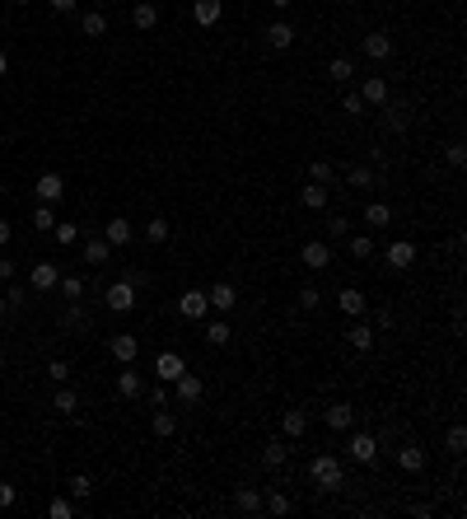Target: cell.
<instances>
[{"mask_svg":"<svg viewBox=\"0 0 467 519\" xmlns=\"http://www.w3.org/2000/svg\"><path fill=\"white\" fill-rule=\"evenodd\" d=\"M365 57L369 61H388L392 57V38L378 33V28H374V33H365Z\"/></svg>","mask_w":467,"mask_h":519,"instance_id":"20","label":"cell"},{"mask_svg":"<svg viewBox=\"0 0 467 519\" xmlns=\"http://www.w3.org/2000/svg\"><path fill=\"white\" fill-rule=\"evenodd\" d=\"M52 412H61V417L79 412V398H75V388H70V384H61V388H56V398H52Z\"/></svg>","mask_w":467,"mask_h":519,"instance_id":"30","label":"cell"},{"mask_svg":"<svg viewBox=\"0 0 467 519\" xmlns=\"http://www.w3.org/2000/svg\"><path fill=\"white\" fill-rule=\"evenodd\" d=\"M234 506L243 510V515H262V491L257 486H238L234 491Z\"/></svg>","mask_w":467,"mask_h":519,"instance_id":"27","label":"cell"},{"mask_svg":"<svg viewBox=\"0 0 467 519\" xmlns=\"http://www.w3.org/2000/svg\"><path fill=\"white\" fill-rule=\"evenodd\" d=\"M323 305V290H318V285H304L300 290V309H318Z\"/></svg>","mask_w":467,"mask_h":519,"instance_id":"47","label":"cell"},{"mask_svg":"<svg viewBox=\"0 0 467 519\" xmlns=\"http://www.w3.org/2000/svg\"><path fill=\"white\" fill-rule=\"evenodd\" d=\"M0 281H14V258H0Z\"/></svg>","mask_w":467,"mask_h":519,"instance_id":"58","label":"cell"},{"mask_svg":"<svg viewBox=\"0 0 467 519\" xmlns=\"http://www.w3.org/2000/svg\"><path fill=\"white\" fill-rule=\"evenodd\" d=\"M267 5L271 10H290V0H267Z\"/></svg>","mask_w":467,"mask_h":519,"instance_id":"61","label":"cell"},{"mask_svg":"<svg viewBox=\"0 0 467 519\" xmlns=\"http://www.w3.org/2000/svg\"><path fill=\"white\" fill-rule=\"evenodd\" d=\"M220 14H224V0H197V5H192V19H197L201 28H215Z\"/></svg>","mask_w":467,"mask_h":519,"instance_id":"15","label":"cell"},{"mask_svg":"<svg viewBox=\"0 0 467 519\" xmlns=\"http://www.w3.org/2000/svg\"><path fill=\"white\" fill-rule=\"evenodd\" d=\"M351 258H360V262L374 258V239H369V234H356V239H351Z\"/></svg>","mask_w":467,"mask_h":519,"instance_id":"43","label":"cell"},{"mask_svg":"<svg viewBox=\"0 0 467 519\" xmlns=\"http://www.w3.org/2000/svg\"><path fill=\"white\" fill-rule=\"evenodd\" d=\"M84 262H89V267H103V262H112V244H108L103 234L84 239Z\"/></svg>","mask_w":467,"mask_h":519,"instance_id":"19","label":"cell"},{"mask_svg":"<svg viewBox=\"0 0 467 519\" xmlns=\"http://www.w3.org/2000/svg\"><path fill=\"white\" fill-rule=\"evenodd\" d=\"M145 239H150V244H164V239H168V220H164V215L145 220Z\"/></svg>","mask_w":467,"mask_h":519,"instance_id":"37","label":"cell"},{"mask_svg":"<svg viewBox=\"0 0 467 519\" xmlns=\"http://www.w3.org/2000/svg\"><path fill=\"white\" fill-rule=\"evenodd\" d=\"M14 5H28V0H14Z\"/></svg>","mask_w":467,"mask_h":519,"instance_id":"63","label":"cell"},{"mask_svg":"<svg viewBox=\"0 0 467 519\" xmlns=\"http://www.w3.org/2000/svg\"><path fill=\"white\" fill-rule=\"evenodd\" d=\"M33 229H47V234H52V229H56V211H52V206H38V211H33Z\"/></svg>","mask_w":467,"mask_h":519,"instance_id":"41","label":"cell"},{"mask_svg":"<svg viewBox=\"0 0 467 519\" xmlns=\"http://www.w3.org/2000/svg\"><path fill=\"white\" fill-rule=\"evenodd\" d=\"M103 239H108L112 248H126V244L136 239V229H131V220H122V215H117V220H108V225H103Z\"/></svg>","mask_w":467,"mask_h":519,"instance_id":"14","label":"cell"},{"mask_svg":"<svg viewBox=\"0 0 467 519\" xmlns=\"http://www.w3.org/2000/svg\"><path fill=\"white\" fill-rule=\"evenodd\" d=\"M10 75V57H5V52H0V80Z\"/></svg>","mask_w":467,"mask_h":519,"instance_id":"60","label":"cell"},{"mask_svg":"<svg viewBox=\"0 0 467 519\" xmlns=\"http://www.w3.org/2000/svg\"><path fill=\"white\" fill-rule=\"evenodd\" d=\"M178 314H182V318H192V323H197V318H206V314H211V300H206V290H182Z\"/></svg>","mask_w":467,"mask_h":519,"instance_id":"6","label":"cell"},{"mask_svg":"<svg viewBox=\"0 0 467 519\" xmlns=\"http://www.w3.org/2000/svg\"><path fill=\"white\" fill-rule=\"evenodd\" d=\"M304 430H309V417H304V412H295V407H290L285 417H280V435H285V440H300Z\"/></svg>","mask_w":467,"mask_h":519,"instance_id":"26","label":"cell"},{"mask_svg":"<svg viewBox=\"0 0 467 519\" xmlns=\"http://www.w3.org/2000/svg\"><path fill=\"white\" fill-rule=\"evenodd\" d=\"M323 421H327L332 430H351V426H356V407H351V403H332V407L323 412Z\"/></svg>","mask_w":467,"mask_h":519,"instance_id":"18","label":"cell"},{"mask_svg":"<svg viewBox=\"0 0 467 519\" xmlns=\"http://www.w3.org/2000/svg\"><path fill=\"white\" fill-rule=\"evenodd\" d=\"M56 281H61V267L56 262H33V271H28V285L33 290H56Z\"/></svg>","mask_w":467,"mask_h":519,"instance_id":"9","label":"cell"},{"mask_svg":"<svg viewBox=\"0 0 467 519\" xmlns=\"http://www.w3.org/2000/svg\"><path fill=\"white\" fill-rule=\"evenodd\" d=\"M14 239V229H10V220H0V248H5V244H10Z\"/></svg>","mask_w":467,"mask_h":519,"instance_id":"59","label":"cell"},{"mask_svg":"<svg viewBox=\"0 0 467 519\" xmlns=\"http://www.w3.org/2000/svg\"><path fill=\"white\" fill-rule=\"evenodd\" d=\"M383 258H388V267H392V271H407V267L416 262V244L397 239V244H388V253H383Z\"/></svg>","mask_w":467,"mask_h":519,"instance_id":"12","label":"cell"},{"mask_svg":"<svg viewBox=\"0 0 467 519\" xmlns=\"http://www.w3.org/2000/svg\"><path fill=\"white\" fill-rule=\"evenodd\" d=\"M131 23L141 28V33H150V28L159 23V5H155V0H136V10H131Z\"/></svg>","mask_w":467,"mask_h":519,"instance_id":"21","label":"cell"},{"mask_svg":"<svg viewBox=\"0 0 467 519\" xmlns=\"http://www.w3.org/2000/svg\"><path fill=\"white\" fill-rule=\"evenodd\" d=\"M309 477L318 482V491H341V486H346V468H341L336 454H313Z\"/></svg>","mask_w":467,"mask_h":519,"instance_id":"1","label":"cell"},{"mask_svg":"<svg viewBox=\"0 0 467 519\" xmlns=\"http://www.w3.org/2000/svg\"><path fill=\"white\" fill-rule=\"evenodd\" d=\"M300 262H304L309 271H327V267H332V244H323V239H309V244L300 248Z\"/></svg>","mask_w":467,"mask_h":519,"instance_id":"3","label":"cell"},{"mask_svg":"<svg viewBox=\"0 0 467 519\" xmlns=\"http://www.w3.org/2000/svg\"><path fill=\"white\" fill-rule=\"evenodd\" d=\"M52 239L61 244V248H70V244L79 239V229H75V225H56V229H52Z\"/></svg>","mask_w":467,"mask_h":519,"instance_id":"48","label":"cell"},{"mask_svg":"<svg viewBox=\"0 0 467 519\" xmlns=\"http://www.w3.org/2000/svg\"><path fill=\"white\" fill-rule=\"evenodd\" d=\"M136 300H141V295H136V285H131V281H112L108 290H103V305H108L112 314H131Z\"/></svg>","mask_w":467,"mask_h":519,"instance_id":"2","label":"cell"},{"mask_svg":"<svg viewBox=\"0 0 467 519\" xmlns=\"http://www.w3.org/2000/svg\"><path fill=\"white\" fill-rule=\"evenodd\" d=\"M388 220H392V211H388L383 202H369V206H365V225H369V229H383Z\"/></svg>","mask_w":467,"mask_h":519,"instance_id":"34","label":"cell"},{"mask_svg":"<svg viewBox=\"0 0 467 519\" xmlns=\"http://www.w3.org/2000/svg\"><path fill=\"white\" fill-rule=\"evenodd\" d=\"M262 510H271V515H290L295 506H290V496H285V491H271V496L262 501Z\"/></svg>","mask_w":467,"mask_h":519,"instance_id":"39","label":"cell"},{"mask_svg":"<svg viewBox=\"0 0 467 519\" xmlns=\"http://www.w3.org/2000/svg\"><path fill=\"white\" fill-rule=\"evenodd\" d=\"M155 5H159V0H155Z\"/></svg>","mask_w":467,"mask_h":519,"instance_id":"64","label":"cell"},{"mask_svg":"<svg viewBox=\"0 0 467 519\" xmlns=\"http://www.w3.org/2000/svg\"><path fill=\"white\" fill-rule=\"evenodd\" d=\"M449 164H454V169H463V164H467V146H463V141L449 146Z\"/></svg>","mask_w":467,"mask_h":519,"instance_id":"51","label":"cell"},{"mask_svg":"<svg viewBox=\"0 0 467 519\" xmlns=\"http://www.w3.org/2000/svg\"><path fill=\"white\" fill-rule=\"evenodd\" d=\"M79 33L84 38H108V14L103 10H84L79 14Z\"/></svg>","mask_w":467,"mask_h":519,"instance_id":"23","label":"cell"},{"mask_svg":"<svg viewBox=\"0 0 467 519\" xmlns=\"http://www.w3.org/2000/svg\"><path fill=\"white\" fill-rule=\"evenodd\" d=\"M360 99H365L369 108H383V103H388V80H383V75H369L365 89H360Z\"/></svg>","mask_w":467,"mask_h":519,"instance_id":"22","label":"cell"},{"mask_svg":"<svg viewBox=\"0 0 467 519\" xmlns=\"http://www.w3.org/2000/svg\"><path fill=\"white\" fill-rule=\"evenodd\" d=\"M117 393L122 398H141V370L122 365V370H117Z\"/></svg>","mask_w":467,"mask_h":519,"instance_id":"28","label":"cell"},{"mask_svg":"<svg viewBox=\"0 0 467 519\" xmlns=\"http://www.w3.org/2000/svg\"><path fill=\"white\" fill-rule=\"evenodd\" d=\"M5 314H10V309H5V295H0V318H5Z\"/></svg>","mask_w":467,"mask_h":519,"instance_id":"62","label":"cell"},{"mask_svg":"<svg viewBox=\"0 0 467 519\" xmlns=\"http://www.w3.org/2000/svg\"><path fill=\"white\" fill-rule=\"evenodd\" d=\"M346 454H351L356 463H374L378 459V440L369 435V430H356V435L346 440Z\"/></svg>","mask_w":467,"mask_h":519,"instance_id":"4","label":"cell"},{"mask_svg":"<svg viewBox=\"0 0 467 519\" xmlns=\"http://www.w3.org/2000/svg\"><path fill=\"white\" fill-rule=\"evenodd\" d=\"M23 305H28V290H23V285H10V290H5V309L14 314V309H23Z\"/></svg>","mask_w":467,"mask_h":519,"instance_id":"46","label":"cell"},{"mask_svg":"<svg viewBox=\"0 0 467 519\" xmlns=\"http://www.w3.org/2000/svg\"><path fill=\"white\" fill-rule=\"evenodd\" d=\"M47 5H52L56 14H70V10H75V5H79V0H47Z\"/></svg>","mask_w":467,"mask_h":519,"instance_id":"57","label":"cell"},{"mask_svg":"<svg viewBox=\"0 0 467 519\" xmlns=\"http://www.w3.org/2000/svg\"><path fill=\"white\" fill-rule=\"evenodd\" d=\"M336 305H341V314H351V318H365L369 300H365V290H356V285H346V290L336 295Z\"/></svg>","mask_w":467,"mask_h":519,"instance_id":"16","label":"cell"},{"mask_svg":"<svg viewBox=\"0 0 467 519\" xmlns=\"http://www.w3.org/2000/svg\"><path fill=\"white\" fill-rule=\"evenodd\" d=\"M66 491H70L75 501H89V496H94V477H89V473H75V477L66 482Z\"/></svg>","mask_w":467,"mask_h":519,"instance_id":"35","label":"cell"},{"mask_svg":"<svg viewBox=\"0 0 467 519\" xmlns=\"http://www.w3.org/2000/svg\"><path fill=\"white\" fill-rule=\"evenodd\" d=\"M108 351H112V361H122V365H131L136 356H141V337H136V332H117V337L108 342Z\"/></svg>","mask_w":467,"mask_h":519,"instance_id":"5","label":"cell"},{"mask_svg":"<svg viewBox=\"0 0 467 519\" xmlns=\"http://www.w3.org/2000/svg\"><path fill=\"white\" fill-rule=\"evenodd\" d=\"M61 295H66V300H84V281H79V276H61Z\"/></svg>","mask_w":467,"mask_h":519,"instance_id":"44","label":"cell"},{"mask_svg":"<svg viewBox=\"0 0 467 519\" xmlns=\"http://www.w3.org/2000/svg\"><path fill=\"white\" fill-rule=\"evenodd\" d=\"M14 496H19V491H14V482H0V510H10Z\"/></svg>","mask_w":467,"mask_h":519,"instance_id":"54","label":"cell"},{"mask_svg":"<svg viewBox=\"0 0 467 519\" xmlns=\"http://www.w3.org/2000/svg\"><path fill=\"white\" fill-rule=\"evenodd\" d=\"M150 407H168V388H164V384L150 388Z\"/></svg>","mask_w":467,"mask_h":519,"instance_id":"56","label":"cell"},{"mask_svg":"<svg viewBox=\"0 0 467 519\" xmlns=\"http://www.w3.org/2000/svg\"><path fill=\"white\" fill-rule=\"evenodd\" d=\"M425 463H430V459H425L421 444H402V449H397V468H402V473H425Z\"/></svg>","mask_w":467,"mask_h":519,"instance_id":"17","label":"cell"},{"mask_svg":"<svg viewBox=\"0 0 467 519\" xmlns=\"http://www.w3.org/2000/svg\"><path fill=\"white\" fill-rule=\"evenodd\" d=\"M346 342L356 351H374V327H365V323H356L351 332H346Z\"/></svg>","mask_w":467,"mask_h":519,"instance_id":"33","label":"cell"},{"mask_svg":"<svg viewBox=\"0 0 467 519\" xmlns=\"http://www.w3.org/2000/svg\"><path fill=\"white\" fill-rule=\"evenodd\" d=\"M206 342H211V346H229L234 342V332H229V323H224V318H215L211 327H206Z\"/></svg>","mask_w":467,"mask_h":519,"instance_id":"36","label":"cell"},{"mask_svg":"<svg viewBox=\"0 0 467 519\" xmlns=\"http://www.w3.org/2000/svg\"><path fill=\"white\" fill-rule=\"evenodd\" d=\"M150 430H155L159 440H168V435L178 430V417H173V412H164V407H159V412H155V421H150Z\"/></svg>","mask_w":467,"mask_h":519,"instance_id":"32","label":"cell"},{"mask_svg":"<svg viewBox=\"0 0 467 519\" xmlns=\"http://www.w3.org/2000/svg\"><path fill=\"white\" fill-rule=\"evenodd\" d=\"M122 281H131L136 290H141V285H145V271H141V267H126V271H122Z\"/></svg>","mask_w":467,"mask_h":519,"instance_id":"55","label":"cell"},{"mask_svg":"<svg viewBox=\"0 0 467 519\" xmlns=\"http://www.w3.org/2000/svg\"><path fill=\"white\" fill-rule=\"evenodd\" d=\"M84 323H89V318H84V309H79V305H70L66 314H61V327H84Z\"/></svg>","mask_w":467,"mask_h":519,"instance_id":"49","label":"cell"},{"mask_svg":"<svg viewBox=\"0 0 467 519\" xmlns=\"http://www.w3.org/2000/svg\"><path fill=\"white\" fill-rule=\"evenodd\" d=\"M38 202H47V206H56L61 202V197H66V178H61V173H43V178H38Z\"/></svg>","mask_w":467,"mask_h":519,"instance_id":"8","label":"cell"},{"mask_svg":"<svg viewBox=\"0 0 467 519\" xmlns=\"http://www.w3.org/2000/svg\"><path fill=\"white\" fill-rule=\"evenodd\" d=\"M327 80H332V84H351V80H356V61L351 57H332L327 61Z\"/></svg>","mask_w":467,"mask_h":519,"instance_id":"24","label":"cell"},{"mask_svg":"<svg viewBox=\"0 0 467 519\" xmlns=\"http://www.w3.org/2000/svg\"><path fill=\"white\" fill-rule=\"evenodd\" d=\"M47 515H52V519H70V515H75V506H70V496H52V501H47Z\"/></svg>","mask_w":467,"mask_h":519,"instance_id":"40","label":"cell"},{"mask_svg":"<svg viewBox=\"0 0 467 519\" xmlns=\"http://www.w3.org/2000/svg\"><path fill=\"white\" fill-rule=\"evenodd\" d=\"M173 384H178V398H182V403H201V393H206V384H201L197 374H187V370H182Z\"/></svg>","mask_w":467,"mask_h":519,"instance_id":"25","label":"cell"},{"mask_svg":"<svg viewBox=\"0 0 467 519\" xmlns=\"http://www.w3.org/2000/svg\"><path fill=\"white\" fill-rule=\"evenodd\" d=\"M341 108H346L351 117H360V113H365V99H360V94H346V99H341Z\"/></svg>","mask_w":467,"mask_h":519,"instance_id":"52","label":"cell"},{"mask_svg":"<svg viewBox=\"0 0 467 519\" xmlns=\"http://www.w3.org/2000/svg\"><path fill=\"white\" fill-rule=\"evenodd\" d=\"M346 182H351V187H378V178L365 169V164H356V169L346 173Z\"/></svg>","mask_w":467,"mask_h":519,"instance_id":"38","label":"cell"},{"mask_svg":"<svg viewBox=\"0 0 467 519\" xmlns=\"http://www.w3.org/2000/svg\"><path fill=\"white\" fill-rule=\"evenodd\" d=\"M47 374H52L56 384H66V379H70V365L66 361H52V365H47Z\"/></svg>","mask_w":467,"mask_h":519,"instance_id":"53","label":"cell"},{"mask_svg":"<svg viewBox=\"0 0 467 519\" xmlns=\"http://www.w3.org/2000/svg\"><path fill=\"white\" fill-rule=\"evenodd\" d=\"M285 459H290L285 440H271L267 449H262V463H267V468H276V473H280V468H285Z\"/></svg>","mask_w":467,"mask_h":519,"instance_id":"31","label":"cell"},{"mask_svg":"<svg viewBox=\"0 0 467 519\" xmlns=\"http://www.w3.org/2000/svg\"><path fill=\"white\" fill-rule=\"evenodd\" d=\"M187 370V361H182L178 351H159V361H155V374H159V384H173L178 374Z\"/></svg>","mask_w":467,"mask_h":519,"instance_id":"7","label":"cell"},{"mask_svg":"<svg viewBox=\"0 0 467 519\" xmlns=\"http://www.w3.org/2000/svg\"><path fill=\"white\" fill-rule=\"evenodd\" d=\"M300 202L309 206V211H327V182H309L300 192Z\"/></svg>","mask_w":467,"mask_h":519,"instance_id":"29","label":"cell"},{"mask_svg":"<svg viewBox=\"0 0 467 519\" xmlns=\"http://www.w3.org/2000/svg\"><path fill=\"white\" fill-rule=\"evenodd\" d=\"M267 47H271V52H290V47H295V23H290V19H276V23L267 28Z\"/></svg>","mask_w":467,"mask_h":519,"instance_id":"11","label":"cell"},{"mask_svg":"<svg viewBox=\"0 0 467 519\" xmlns=\"http://www.w3.org/2000/svg\"><path fill=\"white\" fill-rule=\"evenodd\" d=\"M327 234H332V239H346V234H351V220H346V215H332V220H327Z\"/></svg>","mask_w":467,"mask_h":519,"instance_id":"50","label":"cell"},{"mask_svg":"<svg viewBox=\"0 0 467 519\" xmlns=\"http://www.w3.org/2000/svg\"><path fill=\"white\" fill-rule=\"evenodd\" d=\"M309 178H313V182H327V187H332L336 169H332V164H327V159H313V169H309Z\"/></svg>","mask_w":467,"mask_h":519,"instance_id":"42","label":"cell"},{"mask_svg":"<svg viewBox=\"0 0 467 519\" xmlns=\"http://www.w3.org/2000/svg\"><path fill=\"white\" fill-rule=\"evenodd\" d=\"M206 300H211V309H215V314H229V309L238 305V290H234L229 281H215L211 290H206Z\"/></svg>","mask_w":467,"mask_h":519,"instance_id":"10","label":"cell"},{"mask_svg":"<svg viewBox=\"0 0 467 519\" xmlns=\"http://www.w3.org/2000/svg\"><path fill=\"white\" fill-rule=\"evenodd\" d=\"M444 444H449V454H463V449H467V430H463V426H449Z\"/></svg>","mask_w":467,"mask_h":519,"instance_id":"45","label":"cell"},{"mask_svg":"<svg viewBox=\"0 0 467 519\" xmlns=\"http://www.w3.org/2000/svg\"><path fill=\"white\" fill-rule=\"evenodd\" d=\"M407 126H412V108H407V103H392V108H383V131L402 136Z\"/></svg>","mask_w":467,"mask_h":519,"instance_id":"13","label":"cell"}]
</instances>
